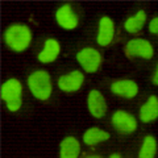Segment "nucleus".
<instances>
[{
  "label": "nucleus",
  "instance_id": "nucleus-1",
  "mask_svg": "<svg viewBox=\"0 0 158 158\" xmlns=\"http://www.w3.org/2000/svg\"><path fill=\"white\" fill-rule=\"evenodd\" d=\"M32 40L31 29L25 25H12L6 32V42L15 52H23L29 46Z\"/></svg>",
  "mask_w": 158,
  "mask_h": 158
},
{
  "label": "nucleus",
  "instance_id": "nucleus-2",
  "mask_svg": "<svg viewBox=\"0 0 158 158\" xmlns=\"http://www.w3.org/2000/svg\"><path fill=\"white\" fill-rule=\"evenodd\" d=\"M28 86L33 95L40 100H46L52 94L50 75L46 71L37 70L32 73L28 78Z\"/></svg>",
  "mask_w": 158,
  "mask_h": 158
},
{
  "label": "nucleus",
  "instance_id": "nucleus-3",
  "mask_svg": "<svg viewBox=\"0 0 158 158\" xmlns=\"http://www.w3.org/2000/svg\"><path fill=\"white\" fill-rule=\"evenodd\" d=\"M23 87L17 79H9L2 86V99L7 103L9 111H17L21 107Z\"/></svg>",
  "mask_w": 158,
  "mask_h": 158
},
{
  "label": "nucleus",
  "instance_id": "nucleus-4",
  "mask_svg": "<svg viewBox=\"0 0 158 158\" xmlns=\"http://www.w3.org/2000/svg\"><path fill=\"white\" fill-rule=\"evenodd\" d=\"M77 59L87 73H95L99 69V66H100L102 56L95 49L86 48L78 53Z\"/></svg>",
  "mask_w": 158,
  "mask_h": 158
},
{
  "label": "nucleus",
  "instance_id": "nucleus-5",
  "mask_svg": "<svg viewBox=\"0 0 158 158\" xmlns=\"http://www.w3.org/2000/svg\"><path fill=\"white\" fill-rule=\"evenodd\" d=\"M127 54L131 57H141L149 59L153 57V46L149 41L142 38L131 40L127 44Z\"/></svg>",
  "mask_w": 158,
  "mask_h": 158
},
{
  "label": "nucleus",
  "instance_id": "nucleus-6",
  "mask_svg": "<svg viewBox=\"0 0 158 158\" xmlns=\"http://www.w3.org/2000/svg\"><path fill=\"white\" fill-rule=\"evenodd\" d=\"M112 124L117 131H120L123 133H132L137 128L136 118L125 111H116L113 113Z\"/></svg>",
  "mask_w": 158,
  "mask_h": 158
},
{
  "label": "nucleus",
  "instance_id": "nucleus-7",
  "mask_svg": "<svg viewBox=\"0 0 158 158\" xmlns=\"http://www.w3.org/2000/svg\"><path fill=\"white\" fill-rule=\"evenodd\" d=\"M87 104H88V110H90L92 116L100 118V117H103L106 115L107 103H106V99H104V96L102 95L100 91L92 90L90 92V95H88Z\"/></svg>",
  "mask_w": 158,
  "mask_h": 158
},
{
  "label": "nucleus",
  "instance_id": "nucleus-8",
  "mask_svg": "<svg viewBox=\"0 0 158 158\" xmlns=\"http://www.w3.org/2000/svg\"><path fill=\"white\" fill-rule=\"evenodd\" d=\"M83 74L81 71H71L66 74V75H62L58 81V87L61 88L62 91H66V92H73V91H77L81 88L82 83H83Z\"/></svg>",
  "mask_w": 158,
  "mask_h": 158
},
{
  "label": "nucleus",
  "instance_id": "nucleus-9",
  "mask_svg": "<svg viewBox=\"0 0 158 158\" xmlns=\"http://www.w3.org/2000/svg\"><path fill=\"white\" fill-rule=\"evenodd\" d=\"M111 90L113 94L120 95L123 98L132 99L137 95L138 92V86L136 85V82L129 81V79H123V81H116L112 83Z\"/></svg>",
  "mask_w": 158,
  "mask_h": 158
},
{
  "label": "nucleus",
  "instance_id": "nucleus-10",
  "mask_svg": "<svg viewBox=\"0 0 158 158\" xmlns=\"http://www.w3.org/2000/svg\"><path fill=\"white\" fill-rule=\"evenodd\" d=\"M113 33H115V27L113 21L110 17H102L99 23V33H98V44L100 46H107L112 41Z\"/></svg>",
  "mask_w": 158,
  "mask_h": 158
},
{
  "label": "nucleus",
  "instance_id": "nucleus-11",
  "mask_svg": "<svg viewBox=\"0 0 158 158\" xmlns=\"http://www.w3.org/2000/svg\"><path fill=\"white\" fill-rule=\"evenodd\" d=\"M56 19L57 23L65 29H74L78 25V17L74 15L71 7L69 4H65L58 9Z\"/></svg>",
  "mask_w": 158,
  "mask_h": 158
},
{
  "label": "nucleus",
  "instance_id": "nucleus-12",
  "mask_svg": "<svg viewBox=\"0 0 158 158\" xmlns=\"http://www.w3.org/2000/svg\"><path fill=\"white\" fill-rule=\"evenodd\" d=\"M158 117V99L156 96H150L148 102L140 110V118L144 123H149Z\"/></svg>",
  "mask_w": 158,
  "mask_h": 158
},
{
  "label": "nucleus",
  "instance_id": "nucleus-13",
  "mask_svg": "<svg viewBox=\"0 0 158 158\" xmlns=\"http://www.w3.org/2000/svg\"><path fill=\"white\" fill-rule=\"evenodd\" d=\"M58 54H59V44L56 40L49 38L45 42L44 50L38 54V59L42 63H50L58 57Z\"/></svg>",
  "mask_w": 158,
  "mask_h": 158
},
{
  "label": "nucleus",
  "instance_id": "nucleus-14",
  "mask_svg": "<svg viewBox=\"0 0 158 158\" xmlns=\"http://www.w3.org/2000/svg\"><path fill=\"white\" fill-rule=\"evenodd\" d=\"M81 152L79 141L74 137H66L61 142V158H78Z\"/></svg>",
  "mask_w": 158,
  "mask_h": 158
},
{
  "label": "nucleus",
  "instance_id": "nucleus-15",
  "mask_svg": "<svg viewBox=\"0 0 158 158\" xmlns=\"http://www.w3.org/2000/svg\"><path fill=\"white\" fill-rule=\"evenodd\" d=\"M108 138H110V133L99 129V128H90L83 135V141L87 145H95L102 141H107Z\"/></svg>",
  "mask_w": 158,
  "mask_h": 158
},
{
  "label": "nucleus",
  "instance_id": "nucleus-16",
  "mask_svg": "<svg viewBox=\"0 0 158 158\" xmlns=\"http://www.w3.org/2000/svg\"><path fill=\"white\" fill-rule=\"evenodd\" d=\"M146 21V15L144 11H138L135 16L129 17L124 24V28L129 33H137L138 31H141L144 24Z\"/></svg>",
  "mask_w": 158,
  "mask_h": 158
},
{
  "label": "nucleus",
  "instance_id": "nucleus-17",
  "mask_svg": "<svg viewBox=\"0 0 158 158\" xmlns=\"http://www.w3.org/2000/svg\"><path fill=\"white\" fill-rule=\"evenodd\" d=\"M157 153V141L153 136H146L141 146L138 158H154Z\"/></svg>",
  "mask_w": 158,
  "mask_h": 158
},
{
  "label": "nucleus",
  "instance_id": "nucleus-18",
  "mask_svg": "<svg viewBox=\"0 0 158 158\" xmlns=\"http://www.w3.org/2000/svg\"><path fill=\"white\" fill-rule=\"evenodd\" d=\"M149 31L153 34H158V17H154L149 24Z\"/></svg>",
  "mask_w": 158,
  "mask_h": 158
},
{
  "label": "nucleus",
  "instance_id": "nucleus-19",
  "mask_svg": "<svg viewBox=\"0 0 158 158\" xmlns=\"http://www.w3.org/2000/svg\"><path fill=\"white\" fill-rule=\"evenodd\" d=\"M153 82H154V85L158 86V65H157V69H156L154 75H153Z\"/></svg>",
  "mask_w": 158,
  "mask_h": 158
},
{
  "label": "nucleus",
  "instance_id": "nucleus-20",
  "mask_svg": "<svg viewBox=\"0 0 158 158\" xmlns=\"http://www.w3.org/2000/svg\"><path fill=\"white\" fill-rule=\"evenodd\" d=\"M110 158H121V156H120V154H117V153H115V154H112Z\"/></svg>",
  "mask_w": 158,
  "mask_h": 158
},
{
  "label": "nucleus",
  "instance_id": "nucleus-21",
  "mask_svg": "<svg viewBox=\"0 0 158 158\" xmlns=\"http://www.w3.org/2000/svg\"><path fill=\"white\" fill-rule=\"evenodd\" d=\"M85 158H102V157H99V156H88V157H85Z\"/></svg>",
  "mask_w": 158,
  "mask_h": 158
}]
</instances>
